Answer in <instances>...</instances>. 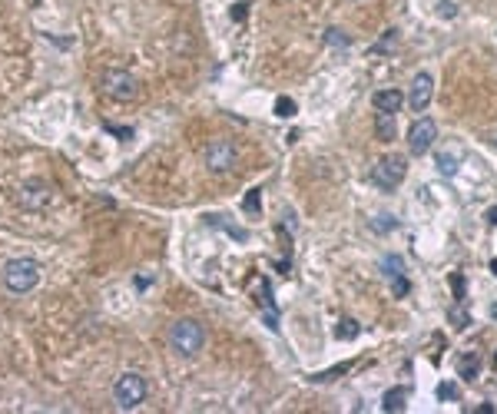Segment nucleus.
<instances>
[{
	"label": "nucleus",
	"instance_id": "f257e3e1",
	"mask_svg": "<svg viewBox=\"0 0 497 414\" xmlns=\"http://www.w3.org/2000/svg\"><path fill=\"white\" fill-rule=\"evenodd\" d=\"M43 279V272H40V262L37 259H27V255H14V259H7L3 268H0V282L3 288L10 292V295H30L34 288L40 285Z\"/></svg>",
	"mask_w": 497,
	"mask_h": 414
},
{
	"label": "nucleus",
	"instance_id": "f03ea898",
	"mask_svg": "<svg viewBox=\"0 0 497 414\" xmlns=\"http://www.w3.org/2000/svg\"><path fill=\"white\" fill-rule=\"evenodd\" d=\"M170 348L179 358H196L206 345V328L199 325L196 319H176L170 325Z\"/></svg>",
	"mask_w": 497,
	"mask_h": 414
},
{
	"label": "nucleus",
	"instance_id": "7ed1b4c3",
	"mask_svg": "<svg viewBox=\"0 0 497 414\" xmlns=\"http://www.w3.org/2000/svg\"><path fill=\"white\" fill-rule=\"evenodd\" d=\"M150 395L146 388V378L139 371H123V375L113 381V404L119 411H136Z\"/></svg>",
	"mask_w": 497,
	"mask_h": 414
},
{
	"label": "nucleus",
	"instance_id": "20e7f679",
	"mask_svg": "<svg viewBox=\"0 0 497 414\" xmlns=\"http://www.w3.org/2000/svg\"><path fill=\"white\" fill-rule=\"evenodd\" d=\"M404 176H408L404 156H384L371 166V186L382 189V192H395L404 183Z\"/></svg>",
	"mask_w": 497,
	"mask_h": 414
},
{
	"label": "nucleus",
	"instance_id": "39448f33",
	"mask_svg": "<svg viewBox=\"0 0 497 414\" xmlns=\"http://www.w3.org/2000/svg\"><path fill=\"white\" fill-rule=\"evenodd\" d=\"M100 87H103V93L116 100V103H130L136 100L139 93V83H136L133 73H126V70H106V73L100 76Z\"/></svg>",
	"mask_w": 497,
	"mask_h": 414
},
{
	"label": "nucleus",
	"instance_id": "423d86ee",
	"mask_svg": "<svg viewBox=\"0 0 497 414\" xmlns=\"http://www.w3.org/2000/svg\"><path fill=\"white\" fill-rule=\"evenodd\" d=\"M203 159H206V170L212 172H229L235 163H239V150H235V143L229 139H212L206 152H203Z\"/></svg>",
	"mask_w": 497,
	"mask_h": 414
},
{
	"label": "nucleus",
	"instance_id": "0eeeda50",
	"mask_svg": "<svg viewBox=\"0 0 497 414\" xmlns=\"http://www.w3.org/2000/svg\"><path fill=\"white\" fill-rule=\"evenodd\" d=\"M50 199H54V189L47 186L43 179H27V183H20V196H17L20 209H30V212H37V209H47V206H50Z\"/></svg>",
	"mask_w": 497,
	"mask_h": 414
},
{
	"label": "nucleus",
	"instance_id": "6e6552de",
	"mask_svg": "<svg viewBox=\"0 0 497 414\" xmlns=\"http://www.w3.org/2000/svg\"><path fill=\"white\" fill-rule=\"evenodd\" d=\"M435 139H438V123L435 119H418L415 126H411V133H408V150H411V156H424V152L435 146Z\"/></svg>",
	"mask_w": 497,
	"mask_h": 414
},
{
	"label": "nucleus",
	"instance_id": "1a4fd4ad",
	"mask_svg": "<svg viewBox=\"0 0 497 414\" xmlns=\"http://www.w3.org/2000/svg\"><path fill=\"white\" fill-rule=\"evenodd\" d=\"M431 96H435V80H431V73H418L411 80V90H408V106H411L415 113H424L428 103H431Z\"/></svg>",
	"mask_w": 497,
	"mask_h": 414
},
{
	"label": "nucleus",
	"instance_id": "9d476101",
	"mask_svg": "<svg viewBox=\"0 0 497 414\" xmlns=\"http://www.w3.org/2000/svg\"><path fill=\"white\" fill-rule=\"evenodd\" d=\"M371 103H375V110H382V113H398L404 96H402V90L391 87V90H378V93L371 96Z\"/></svg>",
	"mask_w": 497,
	"mask_h": 414
},
{
	"label": "nucleus",
	"instance_id": "9b49d317",
	"mask_svg": "<svg viewBox=\"0 0 497 414\" xmlns=\"http://www.w3.org/2000/svg\"><path fill=\"white\" fill-rule=\"evenodd\" d=\"M395 133H398V126H395V113H375V136H378V143H391L395 139Z\"/></svg>",
	"mask_w": 497,
	"mask_h": 414
},
{
	"label": "nucleus",
	"instance_id": "f8f14e48",
	"mask_svg": "<svg viewBox=\"0 0 497 414\" xmlns=\"http://www.w3.org/2000/svg\"><path fill=\"white\" fill-rule=\"evenodd\" d=\"M382 408L388 414L395 411H404L408 408V388H391V391H384V398H382Z\"/></svg>",
	"mask_w": 497,
	"mask_h": 414
},
{
	"label": "nucleus",
	"instance_id": "ddd939ff",
	"mask_svg": "<svg viewBox=\"0 0 497 414\" xmlns=\"http://www.w3.org/2000/svg\"><path fill=\"white\" fill-rule=\"evenodd\" d=\"M448 321L454 325V332H464V328L471 325V312L464 308V301H454V305L448 308Z\"/></svg>",
	"mask_w": 497,
	"mask_h": 414
},
{
	"label": "nucleus",
	"instance_id": "4468645a",
	"mask_svg": "<svg viewBox=\"0 0 497 414\" xmlns=\"http://www.w3.org/2000/svg\"><path fill=\"white\" fill-rule=\"evenodd\" d=\"M358 332H362V325H358L355 319H342L338 325H335V338H338V341L358 338Z\"/></svg>",
	"mask_w": 497,
	"mask_h": 414
},
{
	"label": "nucleus",
	"instance_id": "2eb2a0df",
	"mask_svg": "<svg viewBox=\"0 0 497 414\" xmlns=\"http://www.w3.org/2000/svg\"><path fill=\"white\" fill-rule=\"evenodd\" d=\"M458 371H461V378H467V381H474V378L481 375V358H478V355H467V358H461Z\"/></svg>",
	"mask_w": 497,
	"mask_h": 414
},
{
	"label": "nucleus",
	"instance_id": "dca6fc26",
	"mask_svg": "<svg viewBox=\"0 0 497 414\" xmlns=\"http://www.w3.org/2000/svg\"><path fill=\"white\" fill-rule=\"evenodd\" d=\"M382 268H384V275H388V279H391V275H402V272H404V262H402V255H384Z\"/></svg>",
	"mask_w": 497,
	"mask_h": 414
},
{
	"label": "nucleus",
	"instance_id": "f3484780",
	"mask_svg": "<svg viewBox=\"0 0 497 414\" xmlns=\"http://www.w3.org/2000/svg\"><path fill=\"white\" fill-rule=\"evenodd\" d=\"M275 116H282V119L295 116V100H292V96H279V100H275Z\"/></svg>",
	"mask_w": 497,
	"mask_h": 414
},
{
	"label": "nucleus",
	"instance_id": "a211bd4d",
	"mask_svg": "<svg viewBox=\"0 0 497 414\" xmlns=\"http://www.w3.org/2000/svg\"><path fill=\"white\" fill-rule=\"evenodd\" d=\"M438 398H441V401H458L461 388L454 384V381H441V384H438Z\"/></svg>",
	"mask_w": 497,
	"mask_h": 414
},
{
	"label": "nucleus",
	"instance_id": "6ab92c4d",
	"mask_svg": "<svg viewBox=\"0 0 497 414\" xmlns=\"http://www.w3.org/2000/svg\"><path fill=\"white\" fill-rule=\"evenodd\" d=\"M408 292H411V282L404 279V272L402 275H391V295H395V299H404Z\"/></svg>",
	"mask_w": 497,
	"mask_h": 414
},
{
	"label": "nucleus",
	"instance_id": "aec40b11",
	"mask_svg": "<svg viewBox=\"0 0 497 414\" xmlns=\"http://www.w3.org/2000/svg\"><path fill=\"white\" fill-rule=\"evenodd\" d=\"M325 43H328V47H348L351 40L345 37V30H338V27H328V30H325Z\"/></svg>",
	"mask_w": 497,
	"mask_h": 414
},
{
	"label": "nucleus",
	"instance_id": "412c9836",
	"mask_svg": "<svg viewBox=\"0 0 497 414\" xmlns=\"http://www.w3.org/2000/svg\"><path fill=\"white\" fill-rule=\"evenodd\" d=\"M438 172H441V176H454V172H458V159L441 152V156H438Z\"/></svg>",
	"mask_w": 497,
	"mask_h": 414
},
{
	"label": "nucleus",
	"instance_id": "4be33fe9",
	"mask_svg": "<svg viewBox=\"0 0 497 414\" xmlns=\"http://www.w3.org/2000/svg\"><path fill=\"white\" fill-rule=\"evenodd\" d=\"M351 368V361H345V365H338V368H328V371H319V375H312V381H332V378L345 375Z\"/></svg>",
	"mask_w": 497,
	"mask_h": 414
},
{
	"label": "nucleus",
	"instance_id": "5701e85b",
	"mask_svg": "<svg viewBox=\"0 0 497 414\" xmlns=\"http://www.w3.org/2000/svg\"><path fill=\"white\" fill-rule=\"evenodd\" d=\"M398 43V30H384V37L375 43V54H382V50H391Z\"/></svg>",
	"mask_w": 497,
	"mask_h": 414
},
{
	"label": "nucleus",
	"instance_id": "b1692460",
	"mask_svg": "<svg viewBox=\"0 0 497 414\" xmlns=\"http://www.w3.org/2000/svg\"><path fill=\"white\" fill-rule=\"evenodd\" d=\"M451 288H454V299H458V301L467 299V292H464V275H461V272H454V275H451Z\"/></svg>",
	"mask_w": 497,
	"mask_h": 414
},
{
	"label": "nucleus",
	"instance_id": "393cba45",
	"mask_svg": "<svg viewBox=\"0 0 497 414\" xmlns=\"http://www.w3.org/2000/svg\"><path fill=\"white\" fill-rule=\"evenodd\" d=\"M259 206H262V192H259V189H248L246 192V212H255Z\"/></svg>",
	"mask_w": 497,
	"mask_h": 414
},
{
	"label": "nucleus",
	"instance_id": "a878e982",
	"mask_svg": "<svg viewBox=\"0 0 497 414\" xmlns=\"http://www.w3.org/2000/svg\"><path fill=\"white\" fill-rule=\"evenodd\" d=\"M395 226H398V222H395V216H378V219L371 222V229H375V232H388V229H395Z\"/></svg>",
	"mask_w": 497,
	"mask_h": 414
},
{
	"label": "nucleus",
	"instance_id": "bb28decb",
	"mask_svg": "<svg viewBox=\"0 0 497 414\" xmlns=\"http://www.w3.org/2000/svg\"><path fill=\"white\" fill-rule=\"evenodd\" d=\"M438 14H441V17H454L458 10H454V3H451V0H441V3H438Z\"/></svg>",
	"mask_w": 497,
	"mask_h": 414
},
{
	"label": "nucleus",
	"instance_id": "cd10ccee",
	"mask_svg": "<svg viewBox=\"0 0 497 414\" xmlns=\"http://www.w3.org/2000/svg\"><path fill=\"white\" fill-rule=\"evenodd\" d=\"M246 7H248V3H235V10H232V17H235V20H246Z\"/></svg>",
	"mask_w": 497,
	"mask_h": 414
},
{
	"label": "nucleus",
	"instance_id": "c85d7f7f",
	"mask_svg": "<svg viewBox=\"0 0 497 414\" xmlns=\"http://www.w3.org/2000/svg\"><path fill=\"white\" fill-rule=\"evenodd\" d=\"M484 219H487V226H497V206L487 209V216H484Z\"/></svg>",
	"mask_w": 497,
	"mask_h": 414
},
{
	"label": "nucleus",
	"instance_id": "c756f323",
	"mask_svg": "<svg viewBox=\"0 0 497 414\" xmlns=\"http://www.w3.org/2000/svg\"><path fill=\"white\" fill-rule=\"evenodd\" d=\"M491 272H494V275H497V259H494V262H491Z\"/></svg>",
	"mask_w": 497,
	"mask_h": 414
},
{
	"label": "nucleus",
	"instance_id": "7c9ffc66",
	"mask_svg": "<svg viewBox=\"0 0 497 414\" xmlns=\"http://www.w3.org/2000/svg\"><path fill=\"white\" fill-rule=\"evenodd\" d=\"M494 368H497V352H494Z\"/></svg>",
	"mask_w": 497,
	"mask_h": 414
}]
</instances>
